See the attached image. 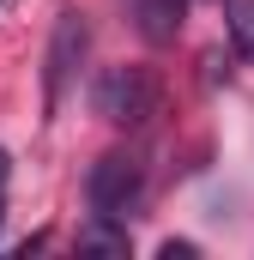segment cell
I'll use <instances>...</instances> for the list:
<instances>
[{"label":"cell","mask_w":254,"mask_h":260,"mask_svg":"<svg viewBox=\"0 0 254 260\" xmlns=\"http://www.w3.org/2000/svg\"><path fill=\"white\" fill-rule=\"evenodd\" d=\"M91 109L109 121V127H151L164 115V79L157 67H103L97 85H91Z\"/></svg>","instance_id":"6da1fadb"},{"label":"cell","mask_w":254,"mask_h":260,"mask_svg":"<svg viewBox=\"0 0 254 260\" xmlns=\"http://www.w3.org/2000/svg\"><path fill=\"white\" fill-rule=\"evenodd\" d=\"M85 43H91V24H85L79 6H67L61 18H55V30H49V55H43V109H49V115L61 109L67 79H73L79 61H85Z\"/></svg>","instance_id":"3957f363"},{"label":"cell","mask_w":254,"mask_h":260,"mask_svg":"<svg viewBox=\"0 0 254 260\" xmlns=\"http://www.w3.org/2000/svg\"><path fill=\"white\" fill-rule=\"evenodd\" d=\"M224 30H230V49L254 61V0H224Z\"/></svg>","instance_id":"8992f818"},{"label":"cell","mask_w":254,"mask_h":260,"mask_svg":"<svg viewBox=\"0 0 254 260\" xmlns=\"http://www.w3.org/2000/svg\"><path fill=\"white\" fill-rule=\"evenodd\" d=\"M157 254H164V260H194V254H200V248H194V242H176V236H170V242H164Z\"/></svg>","instance_id":"52a82bcc"},{"label":"cell","mask_w":254,"mask_h":260,"mask_svg":"<svg viewBox=\"0 0 254 260\" xmlns=\"http://www.w3.org/2000/svg\"><path fill=\"white\" fill-rule=\"evenodd\" d=\"M79 254H127L133 248V236H127V218H97L91 212V224L79 230V242H73Z\"/></svg>","instance_id":"5b68a950"},{"label":"cell","mask_w":254,"mask_h":260,"mask_svg":"<svg viewBox=\"0 0 254 260\" xmlns=\"http://www.w3.org/2000/svg\"><path fill=\"white\" fill-rule=\"evenodd\" d=\"M6 182H12V157L0 151V194H6Z\"/></svg>","instance_id":"ba28073f"},{"label":"cell","mask_w":254,"mask_h":260,"mask_svg":"<svg viewBox=\"0 0 254 260\" xmlns=\"http://www.w3.org/2000/svg\"><path fill=\"white\" fill-rule=\"evenodd\" d=\"M182 12H188V0H133V24H139L145 43H176Z\"/></svg>","instance_id":"277c9868"},{"label":"cell","mask_w":254,"mask_h":260,"mask_svg":"<svg viewBox=\"0 0 254 260\" xmlns=\"http://www.w3.org/2000/svg\"><path fill=\"white\" fill-rule=\"evenodd\" d=\"M85 206L97 218H133L145 206V164L133 151H103L85 170Z\"/></svg>","instance_id":"7a4b0ae2"},{"label":"cell","mask_w":254,"mask_h":260,"mask_svg":"<svg viewBox=\"0 0 254 260\" xmlns=\"http://www.w3.org/2000/svg\"><path fill=\"white\" fill-rule=\"evenodd\" d=\"M0 224H6V194H0Z\"/></svg>","instance_id":"9c48e42d"}]
</instances>
